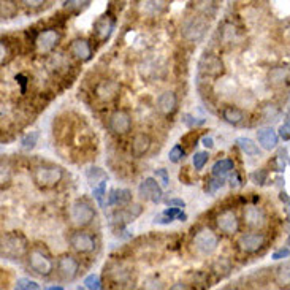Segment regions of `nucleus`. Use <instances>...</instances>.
Masks as SVG:
<instances>
[{"label":"nucleus","mask_w":290,"mask_h":290,"mask_svg":"<svg viewBox=\"0 0 290 290\" xmlns=\"http://www.w3.org/2000/svg\"><path fill=\"white\" fill-rule=\"evenodd\" d=\"M103 178V179H106V175L103 173V171L100 170V168H91L89 171H88V178H89V181L94 184V181H97V178Z\"/></svg>","instance_id":"nucleus-38"},{"label":"nucleus","mask_w":290,"mask_h":290,"mask_svg":"<svg viewBox=\"0 0 290 290\" xmlns=\"http://www.w3.org/2000/svg\"><path fill=\"white\" fill-rule=\"evenodd\" d=\"M27 262L30 270L40 274V276H49L54 270V262L51 260V257L40 248L30 249L27 254Z\"/></svg>","instance_id":"nucleus-3"},{"label":"nucleus","mask_w":290,"mask_h":290,"mask_svg":"<svg viewBox=\"0 0 290 290\" xmlns=\"http://www.w3.org/2000/svg\"><path fill=\"white\" fill-rule=\"evenodd\" d=\"M149 148H151V138L146 133H136L132 139V154L133 157H141L144 156Z\"/></svg>","instance_id":"nucleus-21"},{"label":"nucleus","mask_w":290,"mask_h":290,"mask_svg":"<svg viewBox=\"0 0 290 290\" xmlns=\"http://www.w3.org/2000/svg\"><path fill=\"white\" fill-rule=\"evenodd\" d=\"M206 27H208V23L203 18H192L186 23L184 29H182V35L189 41H198L205 35Z\"/></svg>","instance_id":"nucleus-12"},{"label":"nucleus","mask_w":290,"mask_h":290,"mask_svg":"<svg viewBox=\"0 0 290 290\" xmlns=\"http://www.w3.org/2000/svg\"><path fill=\"white\" fill-rule=\"evenodd\" d=\"M156 178L160 179V182H162V186H168L170 176H168V171H167L165 168H159V170H156Z\"/></svg>","instance_id":"nucleus-37"},{"label":"nucleus","mask_w":290,"mask_h":290,"mask_svg":"<svg viewBox=\"0 0 290 290\" xmlns=\"http://www.w3.org/2000/svg\"><path fill=\"white\" fill-rule=\"evenodd\" d=\"M162 214H164V216H167L170 221H175V219H178V221H181V222H186V221H187V214L182 212L181 208H168V209H165Z\"/></svg>","instance_id":"nucleus-29"},{"label":"nucleus","mask_w":290,"mask_h":290,"mask_svg":"<svg viewBox=\"0 0 290 290\" xmlns=\"http://www.w3.org/2000/svg\"><path fill=\"white\" fill-rule=\"evenodd\" d=\"M62 178H63V170L52 164H43L34 170V181L40 187H45V189L54 187L57 182H60Z\"/></svg>","instance_id":"nucleus-1"},{"label":"nucleus","mask_w":290,"mask_h":290,"mask_svg":"<svg viewBox=\"0 0 290 290\" xmlns=\"http://www.w3.org/2000/svg\"><path fill=\"white\" fill-rule=\"evenodd\" d=\"M108 125L111 128V132H114L117 135H124L132 128V117L124 110H116L110 116Z\"/></svg>","instance_id":"nucleus-10"},{"label":"nucleus","mask_w":290,"mask_h":290,"mask_svg":"<svg viewBox=\"0 0 290 290\" xmlns=\"http://www.w3.org/2000/svg\"><path fill=\"white\" fill-rule=\"evenodd\" d=\"M222 117L225 121H227L229 124L232 125H238L243 119H244V114L241 110L235 108V106H227V108H224L222 111Z\"/></svg>","instance_id":"nucleus-27"},{"label":"nucleus","mask_w":290,"mask_h":290,"mask_svg":"<svg viewBox=\"0 0 290 290\" xmlns=\"http://www.w3.org/2000/svg\"><path fill=\"white\" fill-rule=\"evenodd\" d=\"M157 108L159 111L165 114V116H170V114H173L178 108V97L175 92H171V91H167L164 94H160L159 95V99H157Z\"/></svg>","instance_id":"nucleus-18"},{"label":"nucleus","mask_w":290,"mask_h":290,"mask_svg":"<svg viewBox=\"0 0 290 290\" xmlns=\"http://www.w3.org/2000/svg\"><path fill=\"white\" fill-rule=\"evenodd\" d=\"M251 179L255 182V184H263L265 179H266V171L265 170H259V171H255V173L251 175Z\"/></svg>","instance_id":"nucleus-39"},{"label":"nucleus","mask_w":290,"mask_h":290,"mask_svg":"<svg viewBox=\"0 0 290 290\" xmlns=\"http://www.w3.org/2000/svg\"><path fill=\"white\" fill-rule=\"evenodd\" d=\"M219 246V236L211 229L203 227L193 236V248L201 255H211Z\"/></svg>","instance_id":"nucleus-5"},{"label":"nucleus","mask_w":290,"mask_h":290,"mask_svg":"<svg viewBox=\"0 0 290 290\" xmlns=\"http://www.w3.org/2000/svg\"><path fill=\"white\" fill-rule=\"evenodd\" d=\"M16 81L21 84V92H26V84H27V78L24 75H16Z\"/></svg>","instance_id":"nucleus-44"},{"label":"nucleus","mask_w":290,"mask_h":290,"mask_svg":"<svg viewBox=\"0 0 290 290\" xmlns=\"http://www.w3.org/2000/svg\"><path fill=\"white\" fill-rule=\"evenodd\" d=\"M274 279H276V282L279 285H282V287H288L290 285V262H285V263L279 265L276 268Z\"/></svg>","instance_id":"nucleus-25"},{"label":"nucleus","mask_w":290,"mask_h":290,"mask_svg":"<svg viewBox=\"0 0 290 290\" xmlns=\"http://www.w3.org/2000/svg\"><path fill=\"white\" fill-rule=\"evenodd\" d=\"M257 139H259V144L263 149L271 151L277 144V133L271 127H263V128H259V132H257Z\"/></svg>","instance_id":"nucleus-20"},{"label":"nucleus","mask_w":290,"mask_h":290,"mask_svg":"<svg viewBox=\"0 0 290 290\" xmlns=\"http://www.w3.org/2000/svg\"><path fill=\"white\" fill-rule=\"evenodd\" d=\"M57 270H59V274L62 276V279H65V281H71L78 276V271H80V262L75 259L73 255L70 254H63L59 257L57 260Z\"/></svg>","instance_id":"nucleus-8"},{"label":"nucleus","mask_w":290,"mask_h":290,"mask_svg":"<svg viewBox=\"0 0 290 290\" xmlns=\"http://www.w3.org/2000/svg\"><path fill=\"white\" fill-rule=\"evenodd\" d=\"M208 153H197L195 156H193L192 162H193V167H195V170H201L203 167L206 165L208 162Z\"/></svg>","instance_id":"nucleus-34"},{"label":"nucleus","mask_w":290,"mask_h":290,"mask_svg":"<svg viewBox=\"0 0 290 290\" xmlns=\"http://www.w3.org/2000/svg\"><path fill=\"white\" fill-rule=\"evenodd\" d=\"M287 244H288V246H290V238H288V240H287Z\"/></svg>","instance_id":"nucleus-49"},{"label":"nucleus","mask_w":290,"mask_h":290,"mask_svg":"<svg viewBox=\"0 0 290 290\" xmlns=\"http://www.w3.org/2000/svg\"><path fill=\"white\" fill-rule=\"evenodd\" d=\"M70 52L81 62H88L92 57L91 43L86 38H75L70 45Z\"/></svg>","instance_id":"nucleus-17"},{"label":"nucleus","mask_w":290,"mask_h":290,"mask_svg":"<svg viewBox=\"0 0 290 290\" xmlns=\"http://www.w3.org/2000/svg\"><path fill=\"white\" fill-rule=\"evenodd\" d=\"M105 190H106V181H102L99 186L94 187V198L99 201V205H105L103 203V197H105Z\"/></svg>","instance_id":"nucleus-35"},{"label":"nucleus","mask_w":290,"mask_h":290,"mask_svg":"<svg viewBox=\"0 0 290 290\" xmlns=\"http://www.w3.org/2000/svg\"><path fill=\"white\" fill-rule=\"evenodd\" d=\"M168 290H189V287H187V284H184V282H175Z\"/></svg>","instance_id":"nucleus-45"},{"label":"nucleus","mask_w":290,"mask_h":290,"mask_svg":"<svg viewBox=\"0 0 290 290\" xmlns=\"http://www.w3.org/2000/svg\"><path fill=\"white\" fill-rule=\"evenodd\" d=\"M201 143H203V146H206V148H212L214 146V139L211 136H203Z\"/></svg>","instance_id":"nucleus-46"},{"label":"nucleus","mask_w":290,"mask_h":290,"mask_svg":"<svg viewBox=\"0 0 290 290\" xmlns=\"http://www.w3.org/2000/svg\"><path fill=\"white\" fill-rule=\"evenodd\" d=\"M263 117H265V121H274V117L279 114V110H277V106L274 105H266L263 111H262Z\"/></svg>","instance_id":"nucleus-36"},{"label":"nucleus","mask_w":290,"mask_h":290,"mask_svg":"<svg viewBox=\"0 0 290 290\" xmlns=\"http://www.w3.org/2000/svg\"><path fill=\"white\" fill-rule=\"evenodd\" d=\"M222 290H238V288H233V287H225V288H222Z\"/></svg>","instance_id":"nucleus-48"},{"label":"nucleus","mask_w":290,"mask_h":290,"mask_svg":"<svg viewBox=\"0 0 290 290\" xmlns=\"http://www.w3.org/2000/svg\"><path fill=\"white\" fill-rule=\"evenodd\" d=\"M84 287L88 290H102V279L99 274H89L88 277L84 279Z\"/></svg>","instance_id":"nucleus-28"},{"label":"nucleus","mask_w":290,"mask_h":290,"mask_svg":"<svg viewBox=\"0 0 290 290\" xmlns=\"http://www.w3.org/2000/svg\"><path fill=\"white\" fill-rule=\"evenodd\" d=\"M15 290H40V285L34 281H30V279H27V277H23L16 282Z\"/></svg>","instance_id":"nucleus-31"},{"label":"nucleus","mask_w":290,"mask_h":290,"mask_svg":"<svg viewBox=\"0 0 290 290\" xmlns=\"http://www.w3.org/2000/svg\"><path fill=\"white\" fill-rule=\"evenodd\" d=\"M48 290H63L62 287H49Z\"/></svg>","instance_id":"nucleus-47"},{"label":"nucleus","mask_w":290,"mask_h":290,"mask_svg":"<svg viewBox=\"0 0 290 290\" xmlns=\"http://www.w3.org/2000/svg\"><path fill=\"white\" fill-rule=\"evenodd\" d=\"M279 133H281V136L284 139H290V127L287 124L281 125V127H279Z\"/></svg>","instance_id":"nucleus-43"},{"label":"nucleus","mask_w":290,"mask_h":290,"mask_svg":"<svg viewBox=\"0 0 290 290\" xmlns=\"http://www.w3.org/2000/svg\"><path fill=\"white\" fill-rule=\"evenodd\" d=\"M236 144L241 148V151L246 154V156H251V157H257L260 156V149L257 146L251 138H246V136H240L236 139Z\"/></svg>","instance_id":"nucleus-24"},{"label":"nucleus","mask_w":290,"mask_h":290,"mask_svg":"<svg viewBox=\"0 0 290 290\" xmlns=\"http://www.w3.org/2000/svg\"><path fill=\"white\" fill-rule=\"evenodd\" d=\"M0 51H2V65H4L7 59L10 57V48H8V43L5 40L0 43Z\"/></svg>","instance_id":"nucleus-40"},{"label":"nucleus","mask_w":290,"mask_h":290,"mask_svg":"<svg viewBox=\"0 0 290 290\" xmlns=\"http://www.w3.org/2000/svg\"><path fill=\"white\" fill-rule=\"evenodd\" d=\"M113 29H114V21L108 15H103L102 18L97 19L95 24H94L95 37H97V40H100V41L108 40L110 35L113 34Z\"/></svg>","instance_id":"nucleus-16"},{"label":"nucleus","mask_w":290,"mask_h":290,"mask_svg":"<svg viewBox=\"0 0 290 290\" xmlns=\"http://www.w3.org/2000/svg\"><path fill=\"white\" fill-rule=\"evenodd\" d=\"M200 70L203 73L209 75V77H218V75H221L222 70H224V63L218 56L206 54L200 62Z\"/></svg>","instance_id":"nucleus-19"},{"label":"nucleus","mask_w":290,"mask_h":290,"mask_svg":"<svg viewBox=\"0 0 290 290\" xmlns=\"http://www.w3.org/2000/svg\"><path fill=\"white\" fill-rule=\"evenodd\" d=\"M184 154H186V153H184V149H182L179 144H176V146H173V149H171V151H170L168 159H170L173 164H178L179 160L184 159Z\"/></svg>","instance_id":"nucleus-33"},{"label":"nucleus","mask_w":290,"mask_h":290,"mask_svg":"<svg viewBox=\"0 0 290 290\" xmlns=\"http://www.w3.org/2000/svg\"><path fill=\"white\" fill-rule=\"evenodd\" d=\"M68 218L71 224L77 225V227H86V225H89L94 221L95 212L86 200H77L68 208Z\"/></svg>","instance_id":"nucleus-4"},{"label":"nucleus","mask_w":290,"mask_h":290,"mask_svg":"<svg viewBox=\"0 0 290 290\" xmlns=\"http://www.w3.org/2000/svg\"><path fill=\"white\" fill-rule=\"evenodd\" d=\"M2 254L10 257V259H21L27 252V240L21 233L12 232L4 235L2 238Z\"/></svg>","instance_id":"nucleus-2"},{"label":"nucleus","mask_w":290,"mask_h":290,"mask_svg":"<svg viewBox=\"0 0 290 290\" xmlns=\"http://www.w3.org/2000/svg\"><path fill=\"white\" fill-rule=\"evenodd\" d=\"M290 255V251L288 249H279V251H276L271 257H273V259L274 260H281V259H285V257H288Z\"/></svg>","instance_id":"nucleus-42"},{"label":"nucleus","mask_w":290,"mask_h":290,"mask_svg":"<svg viewBox=\"0 0 290 290\" xmlns=\"http://www.w3.org/2000/svg\"><path fill=\"white\" fill-rule=\"evenodd\" d=\"M60 41V34L56 29H46L40 32L35 38V48L40 54H46V52H51L57 46V43Z\"/></svg>","instance_id":"nucleus-6"},{"label":"nucleus","mask_w":290,"mask_h":290,"mask_svg":"<svg viewBox=\"0 0 290 290\" xmlns=\"http://www.w3.org/2000/svg\"><path fill=\"white\" fill-rule=\"evenodd\" d=\"M265 244V236L262 233H244L238 238V248L246 254H254L260 251Z\"/></svg>","instance_id":"nucleus-11"},{"label":"nucleus","mask_w":290,"mask_h":290,"mask_svg":"<svg viewBox=\"0 0 290 290\" xmlns=\"http://www.w3.org/2000/svg\"><path fill=\"white\" fill-rule=\"evenodd\" d=\"M232 170H233V160H230V159H221L211 168L212 176H216V178H224Z\"/></svg>","instance_id":"nucleus-26"},{"label":"nucleus","mask_w":290,"mask_h":290,"mask_svg":"<svg viewBox=\"0 0 290 290\" xmlns=\"http://www.w3.org/2000/svg\"><path fill=\"white\" fill-rule=\"evenodd\" d=\"M132 200V193L127 189H114L110 192L108 200H106V206L111 205H124V203H128Z\"/></svg>","instance_id":"nucleus-22"},{"label":"nucleus","mask_w":290,"mask_h":290,"mask_svg":"<svg viewBox=\"0 0 290 290\" xmlns=\"http://www.w3.org/2000/svg\"><path fill=\"white\" fill-rule=\"evenodd\" d=\"M138 193L139 197L146 201H153V203H159L162 200V187L159 186V181H156L154 178H146L141 184L138 187Z\"/></svg>","instance_id":"nucleus-7"},{"label":"nucleus","mask_w":290,"mask_h":290,"mask_svg":"<svg viewBox=\"0 0 290 290\" xmlns=\"http://www.w3.org/2000/svg\"><path fill=\"white\" fill-rule=\"evenodd\" d=\"M139 214H141V206L139 205H132V206H128L122 211H117L113 218H116L117 222H121V224H128V222H132L133 219H136Z\"/></svg>","instance_id":"nucleus-23"},{"label":"nucleus","mask_w":290,"mask_h":290,"mask_svg":"<svg viewBox=\"0 0 290 290\" xmlns=\"http://www.w3.org/2000/svg\"><path fill=\"white\" fill-rule=\"evenodd\" d=\"M119 94V84L114 80H102L95 86V97L102 102H111Z\"/></svg>","instance_id":"nucleus-14"},{"label":"nucleus","mask_w":290,"mask_h":290,"mask_svg":"<svg viewBox=\"0 0 290 290\" xmlns=\"http://www.w3.org/2000/svg\"><path fill=\"white\" fill-rule=\"evenodd\" d=\"M216 224H218L219 230L222 233H227V235L236 233L238 232V227H240L238 218H236V214L232 209H224L222 212H219L218 218H216Z\"/></svg>","instance_id":"nucleus-13"},{"label":"nucleus","mask_w":290,"mask_h":290,"mask_svg":"<svg viewBox=\"0 0 290 290\" xmlns=\"http://www.w3.org/2000/svg\"><path fill=\"white\" fill-rule=\"evenodd\" d=\"M70 246L81 254H89L95 249V240L94 236L86 232H73L70 235Z\"/></svg>","instance_id":"nucleus-9"},{"label":"nucleus","mask_w":290,"mask_h":290,"mask_svg":"<svg viewBox=\"0 0 290 290\" xmlns=\"http://www.w3.org/2000/svg\"><path fill=\"white\" fill-rule=\"evenodd\" d=\"M167 205H168L170 208H173V206L184 208V206H186V201L181 200V198H170V200H167Z\"/></svg>","instance_id":"nucleus-41"},{"label":"nucleus","mask_w":290,"mask_h":290,"mask_svg":"<svg viewBox=\"0 0 290 290\" xmlns=\"http://www.w3.org/2000/svg\"><path fill=\"white\" fill-rule=\"evenodd\" d=\"M244 221L252 229H262L263 225L266 224L265 211L262 208H259V206H255V205L246 206V209H244Z\"/></svg>","instance_id":"nucleus-15"},{"label":"nucleus","mask_w":290,"mask_h":290,"mask_svg":"<svg viewBox=\"0 0 290 290\" xmlns=\"http://www.w3.org/2000/svg\"><path fill=\"white\" fill-rule=\"evenodd\" d=\"M224 186V178H211L209 181H206V187H205V190L208 192V193H216L221 187Z\"/></svg>","instance_id":"nucleus-32"},{"label":"nucleus","mask_w":290,"mask_h":290,"mask_svg":"<svg viewBox=\"0 0 290 290\" xmlns=\"http://www.w3.org/2000/svg\"><path fill=\"white\" fill-rule=\"evenodd\" d=\"M37 139H38V132H30L23 139H21V146H23L24 151H30V149L35 148Z\"/></svg>","instance_id":"nucleus-30"}]
</instances>
